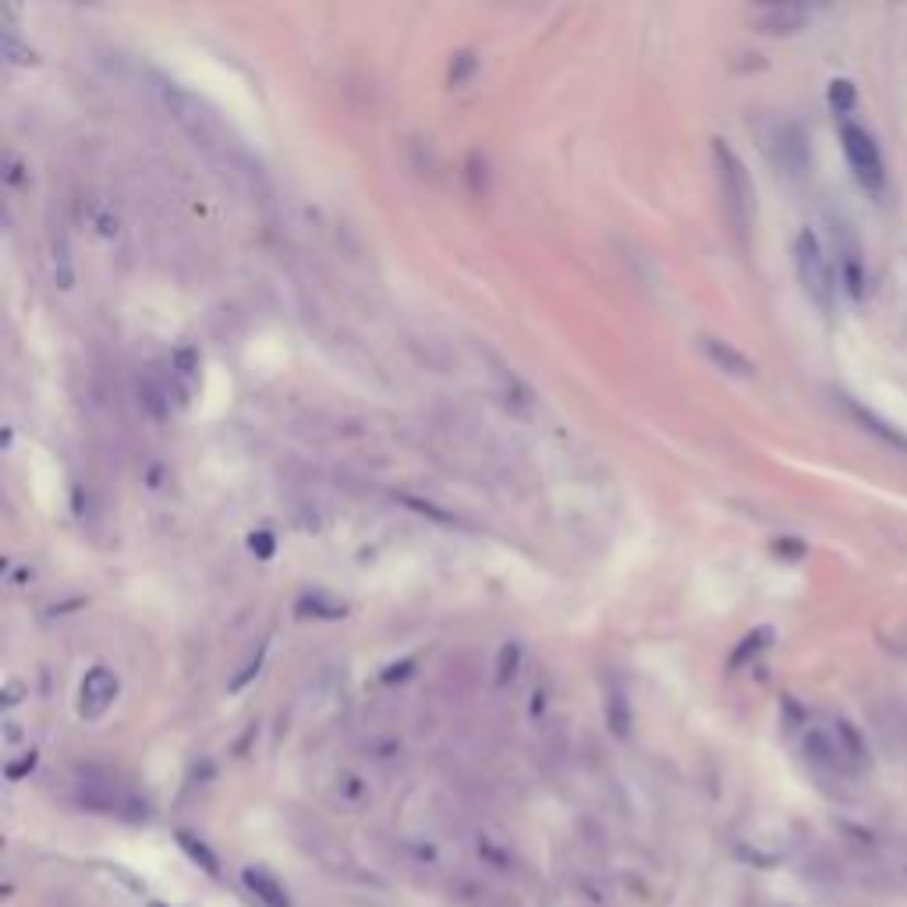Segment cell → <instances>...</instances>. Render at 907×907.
<instances>
[{
  "label": "cell",
  "mask_w": 907,
  "mask_h": 907,
  "mask_svg": "<svg viewBox=\"0 0 907 907\" xmlns=\"http://www.w3.org/2000/svg\"><path fill=\"white\" fill-rule=\"evenodd\" d=\"M241 883H245L249 894L266 907H291V894H287V886L266 865H245L241 869Z\"/></svg>",
  "instance_id": "obj_9"
},
{
  "label": "cell",
  "mask_w": 907,
  "mask_h": 907,
  "mask_svg": "<svg viewBox=\"0 0 907 907\" xmlns=\"http://www.w3.org/2000/svg\"><path fill=\"white\" fill-rule=\"evenodd\" d=\"M769 642H773V631L769 628H759V631H751L745 642H740L737 648H734V667H740V663H748L751 656H759V648H766Z\"/></svg>",
  "instance_id": "obj_17"
},
{
  "label": "cell",
  "mask_w": 907,
  "mask_h": 907,
  "mask_svg": "<svg viewBox=\"0 0 907 907\" xmlns=\"http://www.w3.org/2000/svg\"><path fill=\"white\" fill-rule=\"evenodd\" d=\"M298 617H312V621H337V617H344V602H326L323 593H309V596H301L298 599V607H295Z\"/></svg>",
  "instance_id": "obj_12"
},
{
  "label": "cell",
  "mask_w": 907,
  "mask_h": 907,
  "mask_svg": "<svg viewBox=\"0 0 907 907\" xmlns=\"http://www.w3.org/2000/svg\"><path fill=\"white\" fill-rule=\"evenodd\" d=\"M837 401H840L843 412H848V415L858 422V429H865V433H872L880 444H886V447H894V450H904V454H907V436H904L897 426H889V422H883L875 412H869L865 404L851 401L848 394H837Z\"/></svg>",
  "instance_id": "obj_8"
},
{
  "label": "cell",
  "mask_w": 907,
  "mask_h": 907,
  "mask_svg": "<svg viewBox=\"0 0 907 907\" xmlns=\"http://www.w3.org/2000/svg\"><path fill=\"white\" fill-rule=\"evenodd\" d=\"M699 344H702L705 358L713 361L716 369L727 372V376H745V380H748V376H755V361L748 355H740L734 344L720 341V337H702Z\"/></svg>",
  "instance_id": "obj_10"
},
{
  "label": "cell",
  "mask_w": 907,
  "mask_h": 907,
  "mask_svg": "<svg viewBox=\"0 0 907 907\" xmlns=\"http://www.w3.org/2000/svg\"><path fill=\"white\" fill-rule=\"evenodd\" d=\"M117 674L107 670V667H93L85 677H82V691H79V709H82V716L85 720H96L103 716L107 709L114 705L117 699Z\"/></svg>",
  "instance_id": "obj_5"
},
{
  "label": "cell",
  "mask_w": 907,
  "mask_h": 907,
  "mask_svg": "<svg viewBox=\"0 0 907 907\" xmlns=\"http://www.w3.org/2000/svg\"><path fill=\"white\" fill-rule=\"evenodd\" d=\"M518 663H521V648H518V645H504V653H501V670H496V677H501V685H507V680L514 677V670H518Z\"/></svg>",
  "instance_id": "obj_19"
},
{
  "label": "cell",
  "mask_w": 907,
  "mask_h": 907,
  "mask_svg": "<svg viewBox=\"0 0 907 907\" xmlns=\"http://www.w3.org/2000/svg\"><path fill=\"white\" fill-rule=\"evenodd\" d=\"M475 68H479V60H475V54H472V50L454 54V60H450V71H447L450 85H464V82L475 74Z\"/></svg>",
  "instance_id": "obj_18"
},
{
  "label": "cell",
  "mask_w": 907,
  "mask_h": 907,
  "mask_svg": "<svg viewBox=\"0 0 907 907\" xmlns=\"http://www.w3.org/2000/svg\"><path fill=\"white\" fill-rule=\"evenodd\" d=\"M177 843H181V851H185V854L195 861V865H203L209 875H217V872H220V861H217V854L209 851L203 840H195L192 834H185V829H181V834H177Z\"/></svg>",
  "instance_id": "obj_16"
},
{
  "label": "cell",
  "mask_w": 907,
  "mask_h": 907,
  "mask_svg": "<svg viewBox=\"0 0 907 907\" xmlns=\"http://www.w3.org/2000/svg\"><path fill=\"white\" fill-rule=\"evenodd\" d=\"M826 100H829V111H834L837 117H848L854 111V103H858V89L851 79H834L826 89Z\"/></svg>",
  "instance_id": "obj_15"
},
{
  "label": "cell",
  "mask_w": 907,
  "mask_h": 907,
  "mask_svg": "<svg viewBox=\"0 0 907 907\" xmlns=\"http://www.w3.org/2000/svg\"><path fill=\"white\" fill-rule=\"evenodd\" d=\"M840 274H843V284H848V295L854 301L865 295V269H861V260H858V249L854 245L840 249Z\"/></svg>",
  "instance_id": "obj_14"
},
{
  "label": "cell",
  "mask_w": 907,
  "mask_h": 907,
  "mask_svg": "<svg viewBox=\"0 0 907 907\" xmlns=\"http://www.w3.org/2000/svg\"><path fill=\"white\" fill-rule=\"evenodd\" d=\"M249 547H252L255 556H263V561H266V556H274L277 542H274V536H269V532H252L249 536Z\"/></svg>",
  "instance_id": "obj_20"
},
{
  "label": "cell",
  "mask_w": 907,
  "mask_h": 907,
  "mask_svg": "<svg viewBox=\"0 0 907 907\" xmlns=\"http://www.w3.org/2000/svg\"><path fill=\"white\" fill-rule=\"evenodd\" d=\"M713 160H716V177H720V195H723V209H727V220L734 227V234L740 241H748L751 217H755L751 177L745 171V163H740V157L723 139H713Z\"/></svg>",
  "instance_id": "obj_1"
},
{
  "label": "cell",
  "mask_w": 907,
  "mask_h": 907,
  "mask_svg": "<svg viewBox=\"0 0 907 907\" xmlns=\"http://www.w3.org/2000/svg\"><path fill=\"white\" fill-rule=\"evenodd\" d=\"M149 907H168V904H160V900H153V904H149Z\"/></svg>",
  "instance_id": "obj_23"
},
{
  "label": "cell",
  "mask_w": 907,
  "mask_h": 907,
  "mask_svg": "<svg viewBox=\"0 0 907 907\" xmlns=\"http://www.w3.org/2000/svg\"><path fill=\"white\" fill-rule=\"evenodd\" d=\"M762 149H766L769 160H773L788 177H801V174L808 171V163H812L805 131H801V125H794L791 117H769L766 120Z\"/></svg>",
  "instance_id": "obj_3"
},
{
  "label": "cell",
  "mask_w": 907,
  "mask_h": 907,
  "mask_svg": "<svg viewBox=\"0 0 907 907\" xmlns=\"http://www.w3.org/2000/svg\"><path fill=\"white\" fill-rule=\"evenodd\" d=\"M794 269H797L801 287H805V295L815 301V306L823 312L834 309V291H837L834 266H829L819 238H815V231H808V227L794 238Z\"/></svg>",
  "instance_id": "obj_2"
},
{
  "label": "cell",
  "mask_w": 907,
  "mask_h": 907,
  "mask_svg": "<svg viewBox=\"0 0 907 907\" xmlns=\"http://www.w3.org/2000/svg\"><path fill=\"white\" fill-rule=\"evenodd\" d=\"M777 553L801 556V553H805V542H797V539H780V542H777Z\"/></svg>",
  "instance_id": "obj_21"
},
{
  "label": "cell",
  "mask_w": 907,
  "mask_h": 907,
  "mask_svg": "<svg viewBox=\"0 0 907 907\" xmlns=\"http://www.w3.org/2000/svg\"><path fill=\"white\" fill-rule=\"evenodd\" d=\"M834 734H837L840 748H843V755H848V759H851V766H854V769H861V766L869 762V748H865V740H861V734L851 727L848 720H834Z\"/></svg>",
  "instance_id": "obj_13"
},
{
  "label": "cell",
  "mask_w": 907,
  "mask_h": 907,
  "mask_svg": "<svg viewBox=\"0 0 907 907\" xmlns=\"http://www.w3.org/2000/svg\"><path fill=\"white\" fill-rule=\"evenodd\" d=\"M805 755H808L812 766L826 769V773H854V766H851L848 755H843L834 731H808L805 734Z\"/></svg>",
  "instance_id": "obj_6"
},
{
  "label": "cell",
  "mask_w": 907,
  "mask_h": 907,
  "mask_svg": "<svg viewBox=\"0 0 907 907\" xmlns=\"http://www.w3.org/2000/svg\"><path fill=\"white\" fill-rule=\"evenodd\" d=\"M33 762H36V755H28V759H22L19 766H11V769H8V777H11V780H19V777L25 773V769H33Z\"/></svg>",
  "instance_id": "obj_22"
},
{
  "label": "cell",
  "mask_w": 907,
  "mask_h": 907,
  "mask_svg": "<svg viewBox=\"0 0 907 907\" xmlns=\"http://www.w3.org/2000/svg\"><path fill=\"white\" fill-rule=\"evenodd\" d=\"M840 146H843V157H848L851 171L858 177V185L865 192H883L886 185V171H883V157H880V146H875L872 135L854 125V120H843L840 125Z\"/></svg>",
  "instance_id": "obj_4"
},
{
  "label": "cell",
  "mask_w": 907,
  "mask_h": 907,
  "mask_svg": "<svg viewBox=\"0 0 907 907\" xmlns=\"http://www.w3.org/2000/svg\"><path fill=\"white\" fill-rule=\"evenodd\" d=\"M607 723L617 737H628L631 734V705H628V691L617 685L610 677L607 680Z\"/></svg>",
  "instance_id": "obj_11"
},
{
  "label": "cell",
  "mask_w": 907,
  "mask_h": 907,
  "mask_svg": "<svg viewBox=\"0 0 907 907\" xmlns=\"http://www.w3.org/2000/svg\"><path fill=\"white\" fill-rule=\"evenodd\" d=\"M808 22V8L801 4H769L755 11V28L766 36H794Z\"/></svg>",
  "instance_id": "obj_7"
}]
</instances>
